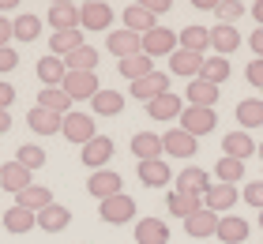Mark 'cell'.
I'll return each mask as SVG.
<instances>
[{"label": "cell", "mask_w": 263, "mask_h": 244, "mask_svg": "<svg viewBox=\"0 0 263 244\" xmlns=\"http://www.w3.org/2000/svg\"><path fill=\"white\" fill-rule=\"evenodd\" d=\"M27 124H30L34 136H57V132L64 128V117L61 113H49V109H30Z\"/></svg>", "instance_id": "obj_22"}, {"label": "cell", "mask_w": 263, "mask_h": 244, "mask_svg": "<svg viewBox=\"0 0 263 244\" xmlns=\"http://www.w3.org/2000/svg\"><path fill=\"white\" fill-rule=\"evenodd\" d=\"M177 192H188V195H207L211 192V173L207 169H199V165H188L177 173Z\"/></svg>", "instance_id": "obj_11"}, {"label": "cell", "mask_w": 263, "mask_h": 244, "mask_svg": "<svg viewBox=\"0 0 263 244\" xmlns=\"http://www.w3.org/2000/svg\"><path fill=\"white\" fill-rule=\"evenodd\" d=\"M214 15H218L226 27H233V19L245 15V4H237V0H218V4H214Z\"/></svg>", "instance_id": "obj_44"}, {"label": "cell", "mask_w": 263, "mask_h": 244, "mask_svg": "<svg viewBox=\"0 0 263 244\" xmlns=\"http://www.w3.org/2000/svg\"><path fill=\"white\" fill-rule=\"evenodd\" d=\"M0 188L11 192V195H23V192L30 188V169H23L19 162L0 165Z\"/></svg>", "instance_id": "obj_18"}, {"label": "cell", "mask_w": 263, "mask_h": 244, "mask_svg": "<svg viewBox=\"0 0 263 244\" xmlns=\"http://www.w3.org/2000/svg\"><path fill=\"white\" fill-rule=\"evenodd\" d=\"M177 49H181V42H177V34L170 27H154L151 34H143V53L151 60L154 57H173Z\"/></svg>", "instance_id": "obj_5"}, {"label": "cell", "mask_w": 263, "mask_h": 244, "mask_svg": "<svg viewBox=\"0 0 263 244\" xmlns=\"http://www.w3.org/2000/svg\"><path fill=\"white\" fill-rule=\"evenodd\" d=\"M147 113H151L154 120H173V117H181V113H184V102H181V98H177V94L170 90V94L154 98V102L147 105Z\"/></svg>", "instance_id": "obj_28"}, {"label": "cell", "mask_w": 263, "mask_h": 244, "mask_svg": "<svg viewBox=\"0 0 263 244\" xmlns=\"http://www.w3.org/2000/svg\"><path fill=\"white\" fill-rule=\"evenodd\" d=\"M136 244H170V229L162 218H139L136 222Z\"/></svg>", "instance_id": "obj_23"}, {"label": "cell", "mask_w": 263, "mask_h": 244, "mask_svg": "<svg viewBox=\"0 0 263 244\" xmlns=\"http://www.w3.org/2000/svg\"><path fill=\"white\" fill-rule=\"evenodd\" d=\"M98 49H90V45H83V49H76L71 57H64V64H68V71H94L98 68Z\"/></svg>", "instance_id": "obj_41"}, {"label": "cell", "mask_w": 263, "mask_h": 244, "mask_svg": "<svg viewBox=\"0 0 263 244\" xmlns=\"http://www.w3.org/2000/svg\"><path fill=\"white\" fill-rule=\"evenodd\" d=\"M184 98H188V105H196V109H214L218 105V87L207 83V79H192Z\"/></svg>", "instance_id": "obj_24"}, {"label": "cell", "mask_w": 263, "mask_h": 244, "mask_svg": "<svg viewBox=\"0 0 263 244\" xmlns=\"http://www.w3.org/2000/svg\"><path fill=\"white\" fill-rule=\"evenodd\" d=\"M15 162H19L23 169H30V173H34V169L45 165V151H42L38 143H27V146H19V151H15Z\"/></svg>", "instance_id": "obj_43"}, {"label": "cell", "mask_w": 263, "mask_h": 244, "mask_svg": "<svg viewBox=\"0 0 263 244\" xmlns=\"http://www.w3.org/2000/svg\"><path fill=\"white\" fill-rule=\"evenodd\" d=\"M241 199H245L248 207H256V211H263V180H252V184H245Z\"/></svg>", "instance_id": "obj_45"}, {"label": "cell", "mask_w": 263, "mask_h": 244, "mask_svg": "<svg viewBox=\"0 0 263 244\" xmlns=\"http://www.w3.org/2000/svg\"><path fill=\"white\" fill-rule=\"evenodd\" d=\"M105 49H109L117 60H128V57L143 53V38H139V34H132V30H109V38H105Z\"/></svg>", "instance_id": "obj_10"}, {"label": "cell", "mask_w": 263, "mask_h": 244, "mask_svg": "<svg viewBox=\"0 0 263 244\" xmlns=\"http://www.w3.org/2000/svg\"><path fill=\"white\" fill-rule=\"evenodd\" d=\"M214 124H218V113H214V109H196V105H188L184 113H181V128H184L192 139L211 136Z\"/></svg>", "instance_id": "obj_4"}, {"label": "cell", "mask_w": 263, "mask_h": 244, "mask_svg": "<svg viewBox=\"0 0 263 244\" xmlns=\"http://www.w3.org/2000/svg\"><path fill=\"white\" fill-rule=\"evenodd\" d=\"M203 60L207 57H199V53H188V49H177V53L170 57V71L173 76H181V79H199V71H203Z\"/></svg>", "instance_id": "obj_13"}, {"label": "cell", "mask_w": 263, "mask_h": 244, "mask_svg": "<svg viewBox=\"0 0 263 244\" xmlns=\"http://www.w3.org/2000/svg\"><path fill=\"white\" fill-rule=\"evenodd\" d=\"M143 8H147V11H151L154 19H158V15H165V11H170V4H165V0H147V4H143Z\"/></svg>", "instance_id": "obj_51"}, {"label": "cell", "mask_w": 263, "mask_h": 244, "mask_svg": "<svg viewBox=\"0 0 263 244\" xmlns=\"http://www.w3.org/2000/svg\"><path fill=\"white\" fill-rule=\"evenodd\" d=\"M8 128H11V113H4V109H0V136H4Z\"/></svg>", "instance_id": "obj_52"}, {"label": "cell", "mask_w": 263, "mask_h": 244, "mask_svg": "<svg viewBox=\"0 0 263 244\" xmlns=\"http://www.w3.org/2000/svg\"><path fill=\"white\" fill-rule=\"evenodd\" d=\"M90 109L98 117H117V113H124V94L121 90H98L94 102H90Z\"/></svg>", "instance_id": "obj_34"}, {"label": "cell", "mask_w": 263, "mask_h": 244, "mask_svg": "<svg viewBox=\"0 0 263 244\" xmlns=\"http://www.w3.org/2000/svg\"><path fill=\"white\" fill-rule=\"evenodd\" d=\"M177 42H181V49H188V53H199V57H203V49L211 45V30H203V27H184L181 34H177Z\"/></svg>", "instance_id": "obj_37"}, {"label": "cell", "mask_w": 263, "mask_h": 244, "mask_svg": "<svg viewBox=\"0 0 263 244\" xmlns=\"http://www.w3.org/2000/svg\"><path fill=\"white\" fill-rule=\"evenodd\" d=\"M259 226H263V211H259Z\"/></svg>", "instance_id": "obj_54"}, {"label": "cell", "mask_w": 263, "mask_h": 244, "mask_svg": "<svg viewBox=\"0 0 263 244\" xmlns=\"http://www.w3.org/2000/svg\"><path fill=\"white\" fill-rule=\"evenodd\" d=\"M38 109H49V113L68 117V113H71V98H68L61 87H42V90H38Z\"/></svg>", "instance_id": "obj_30"}, {"label": "cell", "mask_w": 263, "mask_h": 244, "mask_svg": "<svg viewBox=\"0 0 263 244\" xmlns=\"http://www.w3.org/2000/svg\"><path fill=\"white\" fill-rule=\"evenodd\" d=\"M252 19H256L259 27H263V0H259V4H252Z\"/></svg>", "instance_id": "obj_53"}, {"label": "cell", "mask_w": 263, "mask_h": 244, "mask_svg": "<svg viewBox=\"0 0 263 244\" xmlns=\"http://www.w3.org/2000/svg\"><path fill=\"white\" fill-rule=\"evenodd\" d=\"M170 177H173V169L165 165L162 158H158V162H139V180L147 188H165V184H170Z\"/></svg>", "instance_id": "obj_29"}, {"label": "cell", "mask_w": 263, "mask_h": 244, "mask_svg": "<svg viewBox=\"0 0 263 244\" xmlns=\"http://www.w3.org/2000/svg\"><path fill=\"white\" fill-rule=\"evenodd\" d=\"M15 207H27V211L42 214L45 207H53V192H49V188H42V184H30L23 195H15Z\"/></svg>", "instance_id": "obj_32"}, {"label": "cell", "mask_w": 263, "mask_h": 244, "mask_svg": "<svg viewBox=\"0 0 263 244\" xmlns=\"http://www.w3.org/2000/svg\"><path fill=\"white\" fill-rule=\"evenodd\" d=\"M0 222H4L8 233H30V229H38V214L27 211V207H11V211L0 214Z\"/></svg>", "instance_id": "obj_25"}, {"label": "cell", "mask_w": 263, "mask_h": 244, "mask_svg": "<svg viewBox=\"0 0 263 244\" xmlns=\"http://www.w3.org/2000/svg\"><path fill=\"white\" fill-rule=\"evenodd\" d=\"M248 49L256 53V60H263V27H256L252 34H248Z\"/></svg>", "instance_id": "obj_49"}, {"label": "cell", "mask_w": 263, "mask_h": 244, "mask_svg": "<svg viewBox=\"0 0 263 244\" xmlns=\"http://www.w3.org/2000/svg\"><path fill=\"white\" fill-rule=\"evenodd\" d=\"M11 105H15V87H11V83H4V79H0V109H4V113H8Z\"/></svg>", "instance_id": "obj_48"}, {"label": "cell", "mask_w": 263, "mask_h": 244, "mask_svg": "<svg viewBox=\"0 0 263 244\" xmlns=\"http://www.w3.org/2000/svg\"><path fill=\"white\" fill-rule=\"evenodd\" d=\"M241 199V192H237V184H211V192L203 195V207L214 214H226V211H233V203Z\"/></svg>", "instance_id": "obj_12"}, {"label": "cell", "mask_w": 263, "mask_h": 244, "mask_svg": "<svg viewBox=\"0 0 263 244\" xmlns=\"http://www.w3.org/2000/svg\"><path fill=\"white\" fill-rule=\"evenodd\" d=\"M256 154H259V158H263V146H259V151H256Z\"/></svg>", "instance_id": "obj_55"}, {"label": "cell", "mask_w": 263, "mask_h": 244, "mask_svg": "<svg viewBox=\"0 0 263 244\" xmlns=\"http://www.w3.org/2000/svg\"><path fill=\"white\" fill-rule=\"evenodd\" d=\"M109 162H113V139L109 136H94L87 146H83V165L87 169L98 173V169H105Z\"/></svg>", "instance_id": "obj_7"}, {"label": "cell", "mask_w": 263, "mask_h": 244, "mask_svg": "<svg viewBox=\"0 0 263 244\" xmlns=\"http://www.w3.org/2000/svg\"><path fill=\"white\" fill-rule=\"evenodd\" d=\"M151 71H154V60H151L147 53H136V57L121 60V79H128V83H136V79H143V76H151Z\"/></svg>", "instance_id": "obj_36"}, {"label": "cell", "mask_w": 263, "mask_h": 244, "mask_svg": "<svg viewBox=\"0 0 263 244\" xmlns=\"http://www.w3.org/2000/svg\"><path fill=\"white\" fill-rule=\"evenodd\" d=\"M162 143H165V154H170V158H192L199 151V139H192L184 128H170L162 136Z\"/></svg>", "instance_id": "obj_14"}, {"label": "cell", "mask_w": 263, "mask_h": 244, "mask_svg": "<svg viewBox=\"0 0 263 244\" xmlns=\"http://www.w3.org/2000/svg\"><path fill=\"white\" fill-rule=\"evenodd\" d=\"M34 71H38L42 87H64V79H68V64H64L61 57H53V53H49V57H42Z\"/></svg>", "instance_id": "obj_17"}, {"label": "cell", "mask_w": 263, "mask_h": 244, "mask_svg": "<svg viewBox=\"0 0 263 244\" xmlns=\"http://www.w3.org/2000/svg\"><path fill=\"white\" fill-rule=\"evenodd\" d=\"M165 207H170L173 218H184V222H188L196 211H203V199H199V195H188V192H173L170 199H165Z\"/></svg>", "instance_id": "obj_31"}, {"label": "cell", "mask_w": 263, "mask_h": 244, "mask_svg": "<svg viewBox=\"0 0 263 244\" xmlns=\"http://www.w3.org/2000/svg\"><path fill=\"white\" fill-rule=\"evenodd\" d=\"M237 120H241V128H259L263 124V98H245L237 105Z\"/></svg>", "instance_id": "obj_38"}, {"label": "cell", "mask_w": 263, "mask_h": 244, "mask_svg": "<svg viewBox=\"0 0 263 244\" xmlns=\"http://www.w3.org/2000/svg\"><path fill=\"white\" fill-rule=\"evenodd\" d=\"M162 94H170V76H165V71H151V76L132 83V98H139V102H147V105Z\"/></svg>", "instance_id": "obj_6"}, {"label": "cell", "mask_w": 263, "mask_h": 244, "mask_svg": "<svg viewBox=\"0 0 263 244\" xmlns=\"http://www.w3.org/2000/svg\"><path fill=\"white\" fill-rule=\"evenodd\" d=\"M132 154H136V162H158L165 154V143H162V136H154V132H139V136L132 139Z\"/></svg>", "instance_id": "obj_16"}, {"label": "cell", "mask_w": 263, "mask_h": 244, "mask_svg": "<svg viewBox=\"0 0 263 244\" xmlns=\"http://www.w3.org/2000/svg\"><path fill=\"white\" fill-rule=\"evenodd\" d=\"M199 79H207V83H214V87H222V83L230 79V60H226V57H207V60H203Z\"/></svg>", "instance_id": "obj_39"}, {"label": "cell", "mask_w": 263, "mask_h": 244, "mask_svg": "<svg viewBox=\"0 0 263 244\" xmlns=\"http://www.w3.org/2000/svg\"><path fill=\"white\" fill-rule=\"evenodd\" d=\"M245 76H248V83H252V87L263 90V60H252V64L245 68Z\"/></svg>", "instance_id": "obj_47"}, {"label": "cell", "mask_w": 263, "mask_h": 244, "mask_svg": "<svg viewBox=\"0 0 263 244\" xmlns=\"http://www.w3.org/2000/svg\"><path fill=\"white\" fill-rule=\"evenodd\" d=\"M49 23H53V34H61V30H79V27H83V23H79V8L68 4V0H57V4L49 8Z\"/></svg>", "instance_id": "obj_20"}, {"label": "cell", "mask_w": 263, "mask_h": 244, "mask_svg": "<svg viewBox=\"0 0 263 244\" xmlns=\"http://www.w3.org/2000/svg\"><path fill=\"white\" fill-rule=\"evenodd\" d=\"M121 19H124V30L139 34V38H143V34H151L154 27H158V19H154V15H151V11L143 8V4H128Z\"/></svg>", "instance_id": "obj_21"}, {"label": "cell", "mask_w": 263, "mask_h": 244, "mask_svg": "<svg viewBox=\"0 0 263 244\" xmlns=\"http://www.w3.org/2000/svg\"><path fill=\"white\" fill-rule=\"evenodd\" d=\"M79 23H83V30H109L113 8L102 4V0H87V4L79 8Z\"/></svg>", "instance_id": "obj_9"}, {"label": "cell", "mask_w": 263, "mask_h": 244, "mask_svg": "<svg viewBox=\"0 0 263 244\" xmlns=\"http://www.w3.org/2000/svg\"><path fill=\"white\" fill-rule=\"evenodd\" d=\"M214 173H218V184H237V180L245 177V162H237V158H218Z\"/></svg>", "instance_id": "obj_42"}, {"label": "cell", "mask_w": 263, "mask_h": 244, "mask_svg": "<svg viewBox=\"0 0 263 244\" xmlns=\"http://www.w3.org/2000/svg\"><path fill=\"white\" fill-rule=\"evenodd\" d=\"M87 42H83V30H61V34H53L49 38V49H53V57H71L76 49H83Z\"/></svg>", "instance_id": "obj_35"}, {"label": "cell", "mask_w": 263, "mask_h": 244, "mask_svg": "<svg viewBox=\"0 0 263 244\" xmlns=\"http://www.w3.org/2000/svg\"><path fill=\"white\" fill-rule=\"evenodd\" d=\"M259 146L252 143L248 132H230V136L222 139V158H237V162H245V158H252Z\"/></svg>", "instance_id": "obj_19"}, {"label": "cell", "mask_w": 263, "mask_h": 244, "mask_svg": "<svg viewBox=\"0 0 263 244\" xmlns=\"http://www.w3.org/2000/svg\"><path fill=\"white\" fill-rule=\"evenodd\" d=\"M87 192H90L98 203L113 199V195H121V173H113V169H98V173H90Z\"/></svg>", "instance_id": "obj_8"}, {"label": "cell", "mask_w": 263, "mask_h": 244, "mask_svg": "<svg viewBox=\"0 0 263 244\" xmlns=\"http://www.w3.org/2000/svg\"><path fill=\"white\" fill-rule=\"evenodd\" d=\"M61 136L68 143H79V146H87L94 136H98V128H94V117L90 113H83V109H71V113L64 117V128H61Z\"/></svg>", "instance_id": "obj_1"}, {"label": "cell", "mask_w": 263, "mask_h": 244, "mask_svg": "<svg viewBox=\"0 0 263 244\" xmlns=\"http://www.w3.org/2000/svg\"><path fill=\"white\" fill-rule=\"evenodd\" d=\"M218 222H222V218L203 207V211H196V214L184 222V233L196 237V240H203V237H218Z\"/></svg>", "instance_id": "obj_15"}, {"label": "cell", "mask_w": 263, "mask_h": 244, "mask_svg": "<svg viewBox=\"0 0 263 244\" xmlns=\"http://www.w3.org/2000/svg\"><path fill=\"white\" fill-rule=\"evenodd\" d=\"M71 102H94V94H98V76L94 71H68V79H64V87H61Z\"/></svg>", "instance_id": "obj_3"}, {"label": "cell", "mask_w": 263, "mask_h": 244, "mask_svg": "<svg viewBox=\"0 0 263 244\" xmlns=\"http://www.w3.org/2000/svg\"><path fill=\"white\" fill-rule=\"evenodd\" d=\"M15 68H19V49L4 45L0 49V76H4V71H15Z\"/></svg>", "instance_id": "obj_46"}, {"label": "cell", "mask_w": 263, "mask_h": 244, "mask_svg": "<svg viewBox=\"0 0 263 244\" xmlns=\"http://www.w3.org/2000/svg\"><path fill=\"white\" fill-rule=\"evenodd\" d=\"M11 38H15V30H11V19H0V49L11 45Z\"/></svg>", "instance_id": "obj_50"}, {"label": "cell", "mask_w": 263, "mask_h": 244, "mask_svg": "<svg viewBox=\"0 0 263 244\" xmlns=\"http://www.w3.org/2000/svg\"><path fill=\"white\" fill-rule=\"evenodd\" d=\"M68 226H71V211L61 207V203L45 207V211L38 214V229H45V233H64Z\"/></svg>", "instance_id": "obj_26"}, {"label": "cell", "mask_w": 263, "mask_h": 244, "mask_svg": "<svg viewBox=\"0 0 263 244\" xmlns=\"http://www.w3.org/2000/svg\"><path fill=\"white\" fill-rule=\"evenodd\" d=\"M248 233H252L248 222H245V218H237V214H230V218H222V222H218V240L222 244H241V240H248Z\"/></svg>", "instance_id": "obj_33"}, {"label": "cell", "mask_w": 263, "mask_h": 244, "mask_svg": "<svg viewBox=\"0 0 263 244\" xmlns=\"http://www.w3.org/2000/svg\"><path fill=\"white\" fill-rule=\"evenodd\" d=\"M98 214H102V222H109V226H128V222H136V199L121 192V195H113V199L98 203Z\"/></svg>", "instance_id": "obj_2"}, {"label": "cell", "mask_w": 263, "mask_h": 244, "mask_svg": "<svg viewBox=\"0 0 263 244\" xmlns=\"http://www.w3.org/2000/svg\"><path fill=\"white\" fill-rule=\"evenodd\" d=\"M11 30H15V42H34L42 34V19L30 15V11H23L19 19H11Z\"/></svg>", "instance_id": "obj_40"}, {"label": "cell", "mask_w": 263, "mask_h": 244, "mask_svg": "<svg viewBox=\"0 0 263 244\" xmlns=\"http://www.w3.org/2000/svg\"><path fill=\"white\" fill-rule=\"evenodd\" d=\"M237 45H241V34H237V27H226V23L211 27V49H214L218 57H230Z\"/></svg>", "instance_id": "obj_27"}]
</instances>
